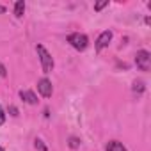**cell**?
I'll use <instances>...</instances> for the list:
<instances>
[{
    "instance_id": "8992f818",
    "label": "cell",
    "mask_w": 151,
    "mask_h": 151,
    "mask_svg": "<svg viewBox=\"0 0 151 151\" xmlns=\"http://www.w3.org/2000/svg\"><path fill=\"white\" fill-rule=\"evenodd\" d=\"M20 98H22L25 103H29V105H37V96H36L32 91H27V89L23 91V89H22V91H20Z\"/></svg>"
},
{
    "instance_id": "ba28073f",
    "label": "cell",
    "mask_w": 151,
    "mask_h": 151,
    "mask_svg": "<svg viewBox=\"0 0 151 151\" xmlns=\"http://www.w3.org/2000/svg\"><path fill=\"white\" fill-rule=\"evenodd\" d=\"M105 151H128L119 140H110L107 146H105Z\"/></svg>"
},
{
    "instance_id": "6da1fadb",
    "label": "cell",
    "mask_w": 151,
    "mask_h": 151,
    "mask_svg": "<svg viewBox=\"0 0 151 151\" xmlns=\"http://www.w3.org/2000/svg\"><path fill=\"white\" fill-rule=\"evenodd\" d=\"M36 50H37V57H39V60H41L43 73H46V75H48V73H52V69H53V66H55L52 53H50L43 45H37V46H36Z\"/></svg>"
},
{
    "instance_id": "e0dca14e",
    "label": "cell",
    "mask_w": 151,
    "mask_h": 151,
    "mask_svg": "<svg viewBox=\"0 0 151 151\" xmlns=\"http://www.w3.org/2000/svg\"><path fill=\"white\" fill-rule=\"evenodd\" d=\"M4 13H6V7H4V6H0V14H4Z\"/></svg>"
},
{
    "instance_id": "ac0fdd59",
    "label": "cell",
    "mask_w": 151,
    "mask_h": 151,
    "mask_svg": "<svg viewBox=\"0 0 151 151\" xmlns=\"http://www.w3.org/2000/svg\"><path fill=\"white\" fill-rule=\"evenodd\" d=\"M0 151H4V147H2V146H0Z\"/></svg>"
},
{
    "instance_id": "3957f363",
    "label": "cell",
    "mask_w": 151,
    "mask_h": 151,
    "mask_svg": "<svg viewBox=\"0 0 151 151\" xmlns=\"http://www.w3.org/2000/svg\"><path fill=\"white\" fill-rule=\"evenodd\" d=\"M135 64L140 71H149L151 68V53L147 50H139L135 53Z\"/></svg>"
},
{
    "instance_id": "30bf717a",
    "label": "cell",
    "mask_w": 151,
    "mask_h": 151,
    "mask_svg": "<svg viewBox=\"0 0 151 151\" xmlns=\"http://www.w3.org/2000/svg\"><path fill=\"white\" fill-rule=\"evenodd\" d=\"M68 146H69L71 149L80 147V139H78V137H69V139H68Z\"/></svg>"
},
{
    "instance_id": "7c38bea8",
    "label": "cell",
    "mask_w": 151,
    "mask_h": 151,
    "mask_svg": "<svg viewBox=\"0 0 151 151\" xmlns=\"http://www.w3.org/2000/svg\"><path fill=\"white\" fill-rule=\"evenodd\" d=\"M107 6H109V0H103V2H98V4H94V11H96V13H100V11H101V9H105Z\"/></svg>"
},
{
    "instance_id": "7a4b0ae2",
    "label": "cell",
    "mask_w": 151,
    "mask_h": 151,
    "mask_svg": "<svg viewBox=\"0 0 151 151\" xmlns=\"http://www.w3.org/2000/svg\"><path fill=\"white\" fill-rule=\"evenodd\" d=\"M68 43L75 48V50H78V52H84L87 46H89V37L82 32H73L68 36Z\"/></svg>"
},
{
    "instance_id": "9c48e42d",
    "label": "cell",
    "mask_w": 151,
    "mask_h": 151,
    "mask_svg": "<svg viewBox=\"0 0 151 151\" xmlns=\"http://www.w3.org/2000/svg\"><path fill=\"white\" fill-rule=\"evenodd\" d=\"M23 14H25V2L23 0H18L14 4V16L20 20V18H23Z\"/></svg>"
},
{
    "instance_id": "8fae6325",
    "label": "cell",
    "mask_w": 151,
    "mask_h": 151,
    "mask_svg": "<svg viewBox=\"0 0 151 151\" xmlns=\"http://www.w3.org/2000/svg\"><path fill=\"white\" fill-rule=\"evenodd\" d=\"M34 147L37 149V151H48V147H46V144L41 140V139H36L34 140Z\"/></svg>"
},
{
    "instance_id": "9a60e30c",
    "label": "cell",
    "mask_w": 151,
    "mask_h": 151,
    "mask_svg": "<svg viewBox=\"0 0 151 151\" xmlns=\"http://www.w3.org/2000/svg\"><path fill=\"white\" fill-rule=\"evenodd\" d=\"M6 123V112H4V109H2V105H0V126H2Z\"/></svg>"
},
{
    "instance_id": "52a82bcc",
    "label": "cell",
    "mask_w": 151,
    "mask_h": 151,
    "mask_svg": "<svg viewBox=\"0 0 151 151\" xmlns=\"http://www.w3.org/2000/svg\"><path fill=\"white\" fill-rule=\"evenodd\" d=\"M132 91H133V94H135V96H142V94H144V91H146V84H144L142 80H135V82H133V86H132Z\"/></svg>"
},
{
    "instance_id": "5b68a950",
    "label": "cell",
    "mask_w": 151,
    "mask_h": 151,
    "mask_svg": "<svg viewBox=\"0 0 151 151\" xmlns=\"http://www.w3.org/2000/svg\"><path fill=\"white\" fill-rule=\"evenodd\" d=\"M37 91H39V94H41L43 98H50V96L53 94V86H52V82L45 77V78H41V80L37 82Z\"/></svg>"
},
{
    "instance_id": "4fadbf2b",
    "label": "cell",
    "mask_w": 151,
    "mask_h": 151,
    "mask_svg": "<svg viewBox=\"0 0 151 151\" xmlns=\"http://www.w3.org/2000/svg\"><path fill=\"white\" fill-rule=\"evenodd\" d=\"M7 112H9V114H11L13 117H18V116H20V112H18V109H16L14 105H9V109H7Z\"/></svg>"
},
{
    "instance_id": "5bb4252c",
    "label": "cell",
    "mask_w": 151,
    "mask_h": 151,
    "mask_svg": "<svg viewBox=\"0 0 151 151\" xmlns=\"http://www.w3.org/2000/svg\"><path fill=\"white\" fill-rule=\"evenodd\" d=\"M0 77H2V78L7 77V69H6V66H4L2 62H0Z\"/></svg>"
},
{
    "instance_id": "2e32d148",
    "label": "cell",
    "mask_w": 151,
    "mask_h": 151,
    "mask_svg": "<svg viewBox=\"0 0 151 151\" xmlns=\"http://www.w3.org/2000/svg\"><path fill=\"white\" fill-rule=\"evenodd\" d=\"M43 114H45V117H46V119L50 117V110H48V109H45V112H43Z\"/></svg>"
},
{
    "instance_id": "277c9868",
    "label": "cell",
    "mask_w": 151,
    "mask_h": 151,
    "mask_svg": "<svg viewBox=\"0 0 151 151\" xmlns=\"http://www.w3.org/2000/svg\"><path fill=\"white\" fill-rule=\"evenodd\" d=\"M112 30H105V32H101L100 36H98V39H96V43H94V48H96V52H101L103 48H107L109 45H110V41H112Z\"/></svg>"
}]
</instances>
